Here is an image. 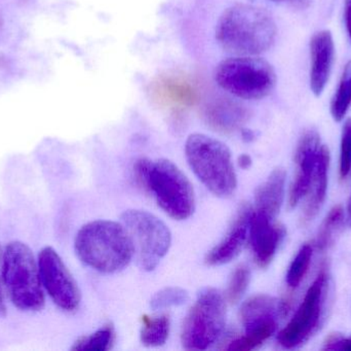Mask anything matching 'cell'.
I'll list each match as a JSON object with an SVG mask.
<instances>
[{
  "label": "cell",
  "instance_id": "6da1fadb",
  "mask_svg": "<svg viewBox=\"0 0 351 351\" xmlns=\"http://www.w3.org/2000/svg\"><path fill=\"white\" fill-rule=\"evenodd\" d=\"M276 34L278 28L271 14L250 4H235L227 8L216 27L219 45L234 56H257L268 51Z\"/></svg>",
  "mask_w": 351,
  "mask_h": 351
},
{
  "label": "cell",
  "instance_id": "7a4b0ae2",
  "mask_svg": "<svg viewBox=\"0 0 351 351\" xmlns=\"http://www.w3.org/2000/svg\"><path fill=\"white\" fill-rule=\"evenodd\" d=\"M74 247L82 263L106 274L125 269L135 255L127 229L111 220H94L84 225L76 234Z\"/></svg>",
  "mask_w": 351,
  "mask_h": 351
},
{
  "label": "cell",
  "instance_id": "3957f363",
  "mask_svg": "<svg viewBox=\"0 0 351 351\" xmlns=\"http://www.w3.org/2000/svg\"><path fill=\"white\" fill-rule=\"evenodd\" d=\"M139 183L154 195L158 206L177 220H187L195 210V196L189 179L166 159H140L135 165Z\"/></svg>",
  "mask_w": 351,
  "mask_h": 351
},
{
  "label": "cell",
  "instance_id": "277c9868",
  "mask_svg": "<svg viewBox=\"0 0 351 351\" xmlns=\"http://www.w3.org/2000/svg\"><path fill=\"white\" fill-rule=\"evenodd\" d=\"M186 159L204 187L217 197L234 194L237 177L226 144L204 134H191L186 140Z\"/></svg>",
  "mask_w": 351,
  "mask_h": 351
},
{
  "label": "cell",
  "instance_id": "5b68a950",
  "mask_svg": "<svg viewBox=\"0 0 351 351\" xmlns=\"http://www.w3.org/2000/svg\"><path fill=\"white\" fill-rule=\"evenodd\" d=\"M2 278L6 293L16 308L26 313H36L45 307V290L38 262L28 245L20 241H12L6 245Z\"/></svg>",
  "mask_w": 351,
  "mask_h": 351
},
{
  "label": "cell",
  "instance_id": "8992f818",
  "mask_svg": "<svg viewBox=\"0 0 351 351\" xmlns=\"http://www.w3.org/2000/svg\"><path fill=\"white\" fill-rule=\"evenodd\" d=\"M215 80L223 90L247 100L268 96L276 84L269 62L255 56H235L223 60L215 70Z\"/></svg>",
  "mask_w": 351,
  "mask_h": 351
},
{
  "label": "cell",
  "instance_id": "52a82bcc",
  "mask_svg": "<svg viewBox=\"0 0 351 351\" xmlns=\"http://www.w3.org/2000/svg\"><path fill=\"white\" fill-rule=\"evenodd\" d=\"M225 323L224 297L216 288H204L184 321L181 334L183 348L188 350H208L220 337Z\"/></svg>",
  "mask_w": 351,
  "mask_h": 351
},
{
  "label": "cell",
  "instance_id": "ba28073f",
  "mask_svg": "<svg viewBox=\"0 0 351 351\" xmlns=\"http://www.w3.org/2000/svg\"><path fill=\"white\" fill-rule=\"evenodd\" d=\"M121 220L133 241L140 269L154 271L170 249V229L158 216L145 210H127L121 216Z\"/></svg>",
  "mask_w": 351,
  "mask_h": 351
},
{
  "label": "cell",
  "instance_id": "9c48e42d",
  "mask_svg": "<svg viewBox=\"0 0 351 351\" xmlns=\"http://www.w3.org/2000/svg\"><path fill=\"white\" fill-rule=\"evenodd\" d=\"M329 291V270L324 265L309 286L298 310L278 334V341L282 348L287 350L299 348L319 331L325 317Z\"/></svg>",
  "mask_w": 351,
  "mask_h": 351
},
{
  "label": "cell",
  "instance_id": "30bf717a",
  "mask_svg": "<svg viewBox=\"0 0 351 351\" xmlns=\"http://www.w3.org/2000/svg\"><path fill=\"white\" fill-rule=\"evenodd\" d=\"M37 262L43 290L62 310L75 311L80 304V288L57 251L53 247H45Z\"/></svg>",
  "mask_w": 351,
  "mask_h": 351
},
{
  "label": "cell",
  "instance_id": "8fae6325",
  "mask_svg": "<svg viewBox=\"0 0 351 351\" xmlns=\"http://www.w3.org/2000/svg\"><path fill=\"white\" fill-rule=\"evenodd\" d=\"M322 146L321 136L315 130L305 132L299 140L295 154L296 177L289 196V205L291 208L296 207L302 198L309 193Z\"/></svg>",
  "mask_w": 351,
  "mask_h": 351
},
{
  "label": "cell",
  "instance_id": "7c38bea8",
  "mask_svg": "<svg viewBox=\"0 0 351 351\" xmlns=\"http://www.w3.org/2000/svg\"><path fill=\"white\" fill-rule=\"evenodd\" d=\"M250 238L256 263L265 268L271 263L280 242L286 235L284 227L261 212H252Z\"/></svg>",
  "mask_w": 351,
  "mask_h": 351
},
{
  "label": "cell",
  "instance_id": "4fadbf2b",
  "mask_svg": "<svg viewBox=\"0 0 351 351\" xmlns=\"http://www.w3.org/2000/svg\"><path fill=\"white\" fill-rule=\"evenodd\" d=\"M251 216V208L247 205H243L237 214L234 222L229 228L226 236L219 245L206 253L204 259L206 265H225L234 260L241 253L250 233Z\"/></svg>",
  "mask_w": 351,
  "mask_h": 351
},
{
  "label": "cell",
  "instance_id": "5bb4252c",
  "mask_svg": "<svg viewBox=\"0 0 351 351\" xmlns=\"http://www.w3.org/2000/svg\"><path fill=\"white\" fill-rule=\"evenodd\" d=\"M335 57V45L329 30L319 31L311 41V89L315 96L325 90Z\"/></svg>",
  "mask_w": 351,
  "mask_h": 351
},
{
  "label": "cell",
  "instance_id": "9a60e30c",
  "mask_svg": "<svg viewBox=\"0 0 351 351\" xmlns=\"http://www.w3.org/2000/svg\"><path fill=\"white\" fill-rule=\"evenodd\" d=\"M286 303L268 295H257L243 303L241 321L245 333L268 326H278V315L286 313Z\"/></svg>",
  "mask_w": 351,
  "mask_h": 351
},
{
  "label": "cell",
  "instance_id": "2e32d148",
  "mask_svg": "<svg viewBox=\"0 0 351 351\" xmlns=\"http://www.w3.org/2000/svg\"><path fill=\"white\" fill-rule=\"evenodd\" d=\"M287 172L282 167L274 169L268 179L256 190V212L274 220L280 214L285 197Z\"/></svg>",
  "mask_w": 351,
  "mask_h": 351
},
{
  "label": "cell",
  "instance_id": "e0dca14e",
  "mask_svg": "<svg viewBox=\"0 0 351 351\" xmlns=\"http://www.w3.org/2000/svg\"><path fill=\"white\" fill-rule=\"evenodd\" d=\"M330 152L326 146H322L319 150V160H317V169L311 183V197L307 201L304 210V220L306 222L313 220L323 207L327 198L328 172H329Z\"/></svg>",
  "mask_w": 351,
  "mask_h": 351
},
{
  "label": "cell",
  "instance_id": "ac0fdd59",
  "mask_svg": "<svg viewBox=\"0 0 351 351\" xmlns=\"http://www.w3.org/2000/svg\"><path fill=\"white\" fill-rule=\"evenodd\" d=\"M170 333V317L162 315L156 317H143L141 331L142 343L148 348L164 346Z\"/></svg>",
  "mask_w": 351,
  "mask_h": 351
},
{
  "label": "cell",
  "instance_id": "d6986e66",
  "mask_svg": "<svg viewBox=\"0 0 351 351\" xmlns=\"http://www.w3.org/2000/svg\"><path fill=\"white\" fill-rule=\"evenodd\" d=\"M343 220L344 210L342 206L337 205L330 210L317 234V247L319 251H326L333 245Z\"/></svg>",
  "mask_w": 351,
  "mask_h": 351
},
{
  "label": "cell",
  "instance_id": "ffe728a7",
  "mask_svg": "<svg viewBox=\"0 0 351 351\" xmlns=\"http://www.w3.org/2000/svg\"><path fill=\"white\" fill-rule=\"evenodd\" d=\"M351 105V61L346 64L341 80L331 102V113L336 122L342 121Z\"/></svg>",
  "mask_w": 351,
  "mask_h": 351
},
{
  "label": "cell",
  "instance_id": "44dd1931",
  "mask_svg": "<svg viewBox=\"0 0 351 351\" xmlns=\"http://www.w3.org/2000/svg\"><path fill=\"white\" fill-rule=\"evenodd\" d=\"M313 255V249L311 245H302L299 249L287 273V284L290 288H296L300 286L308 271Z\"/></svg>",
  "mask_w": 351,
  "mask_h": 351
},
{
  "label": "cell",
  "instance_id": "7402d4cb",
  "mask_svg": "<svg viewBox=\"0 0 351 351\" xmlns=\"http://www.w3.org/2000/svg\"><path fill=\"white\" fill-rule=\"evenodd\" d=\"M114 341V329L112 326L107 325L102 329L95 332L92 335L80 338L72 346V350H109Z\"/></svg>",
  "mask_w": 351,
  "mask_h": 351
},
{
  "label": "cell",
  "instance_id": "603a6c76",
  "mask_svg": "<svg viewBox=\"0 0 351 351\" xmlns=\"http://www.w3.org/2000/svg\"><path fill=\"white\" fill-rule=\"evenodd\" d=\"M189 300L188 293L181 288L170 286L162 288L156 293L150 301V307L154 310L170 308V307L181 306Z\"/></svg>",
  "mask_w": 351,
  "mask_h": 351
},
{
  "label": "cell",
  "instance_id": "cb8c5ba5",
  "mask_svg": "<svg viewBox=\"0 0 351 351\" xmlns=\"http://www.w3.org/2000/svg\"><path fill=\"white\" fill-rule=\"evenodd\" d=\"M276 328H278V326H268V327L261 328V329L245 333V336H243V337L231 342L227 350L237 351L255 350L274 335V332L276 331Z\"/></svg>",
  "mask_w": 351,
  "mask_h": 351
},
{
  "label": "cell",
  "instance_id": "d4e9b609",
  "mask_svg": "<svg viewBox=\"0 0 351 351\" xmlns=\"http://www.w3.org/2000/svg\"><path fill=\"white\" fill-rule=\"evenodd\" d=\"M251 271L247 265L243 264L235 268L227 286L226 296L228 302L235 304L241 300L249 286Z\"/></svg>",
  "mask_w": 351,
  "mask_h": 351
},
{
  "label": "cell",
  "instance_id": "484cf974",
  "mask_svg": "<svg viewBox=\"0 0 351 351\" xmlns=\"http://www.w3.org/2000/svg\"><path fill=\"white\" fill-rule=\"evenodd\" d=\"M339 172L342 179L351 172V119L346 120L342 130Z\"/></svg>",
  "mask_w": 351,
  "mask_h": 351
},
{
  "label": "cell",
  "instance_id": "4316f807",
  "mask_svg": "<svg viewBox=\"0 0 351 351\" xmlns=\"http://www.w3.org/2000/svg\"><path fill=\"white\" fill-rule=\"evenodd\" d=\"M324 350L351 351V336L344 337L340 334H332L324 344Z\"/></svg>",
  "mask_w": 351,
  "mask_h": 351
},
{
  "label": "cell",
  "instance_id": "83f0119b",
  "mask_svg": "<svg viewBox=\"0 0 351 351\" xmlns=\"http://www.w3.org/2000/svg\"><path fill=\"white\" fill-rule=\"evenodd\" d=\"M2 262H3V251L0 247V317H5L6 306L3 293V278H2Z\"/></svg>",
  "mask_w": 351,
  "mask_h": 351
},
{
  "label": "cell",
  "instance_id": "f1b7e54d",
  "mask_svg": "<svg viewBox=\"0 0 351 351\" xmlns=\"http://www.w3.org/2000/svg\"><path fill=\"white\" fill-rule=\"evenodd\" d=\"M346 28L351 39V0H346Z\"/></svg>",
  "mask_w": 351,
  "mask_h": 351
},
{
  "label": "cell",
  "instance_id": "f546056e",
  "mask_svg": "<svg viewBox=\"0 0 351 351\" xmlns=\"http://www.w3.org/2000/svg\"><path fill=\"white\" fill-rule=\"evenodd\" d=\"M276 1L289 2V3L297 6V8H306L313 3V0H276Z\"/></svg>",
  "mask_w": 351,
  "mask_h": 351
},
{
  "label": "cell",
  "instance_id": "4dcf8cb0",
  "mask_svg": "<svg viewBox=\"0 0 351 351\" xmlns=\"http://www.w3.org/2000/svg\"><path fill=\"white\" fill-rule=\"evenodd\" d=\"M239 167H241L243 169H247L249 167H251L252 165V159L249 155H241L239 158Z\"/></svg>",
  "mask_w": 351,
  "mask_h": 351
},
{
  "label": "cell",
  "instance_id": "1f68e13d",
  "mask_svg": "<svg viewBox=\"0 0 351 351\" xmlns=\"http://www.w3.org/2000/svg\"><path fill=\"white\" fill-rule=\"evenodd\" d=\"M243 138L247 140V141H251V140L254 139V134L251 131L243 132Z\"/></svg>",
  "mask_w": 351,
  "mask_h": 351
},
{
  "label": "cell",
  "instance_id": "d6a6232c",
  "mask_svg": "<svg viewBox=\"0 0 351 351\" xmlns=\"http://www.w3.org/2000/svg\"><path fill=\"white\" fill-rule=\"evenodd\" d=\"M348 225L351 227V197L350 202H348Z\"/></svg>",
  "mask_w": 351,
  "mask_h": 351
}]
</instances>
